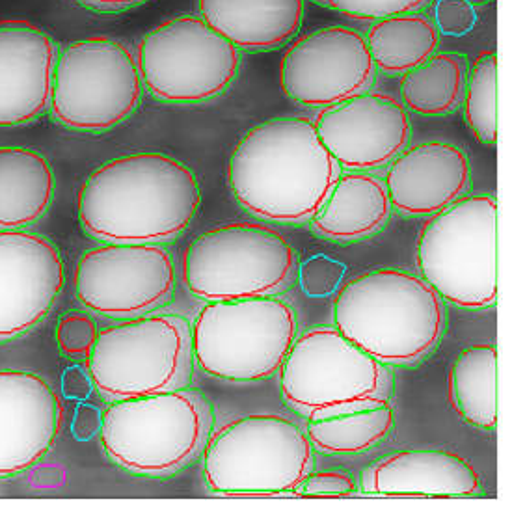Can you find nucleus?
I'll return each instance as SVG.
<instances>
[{
    "mask_svg": "<svg viewBox=\"0 0 512 512\" xmlns=\"http://www.w3.org/2000/svg\"><path fill=\"white\" fill-rule=\"evenodd\" d=\"M101 425H103V412L97 406L81 403L75 410L71 432L75 440L86 442V440H92L95 434H99Z\"/></svg>",
    "mask_w": 512,
    "mask_h": 512,
    "instance_id": "obj_34",
    "label": "nucleus"
},
{
    "mask_svg": "<svg viewBox=\"0 0 512 512\" xmlns=\"http://www.w3.org/2000/svg\"><path fill=\"white\" fill-rule=\"evenodd\" d=\"M470 161L455 144L432 140L406 146L388 164L384 185L391 207L408 216H431L470 190Z\"/></svg>",
    "mask_w": 512,
    "mask_h": 512,
    "instance_id": "obj_19",
    "label": "nucleus"
},
{
    "mask_svg": "<svg viewBox=\"0 0 512 512\" xmlns=\"http://www.w3.org/2000/svg\"><path fill=\"white\" fill-rule=\"evenodd\" d=\"M79 2L99 12H122V10L135 8L146 0H79Z\"/></svg>",
    "mask_w": 512,
    "mask_h": 512,
    "instance_id": "obj_35",
    "label": "nucleus"
},
{
    "mask_svg": "<svg viewBox=\"0 0 512 512\" xmlns=\"http://www.w3.org/2000/svg\"><path fill=\"white\" fill-rule=\"evenodd\" d=\"M192 324L181 315H142L99 332L86 369L107 403L189 388Z\"/></svg>",
    "mask_w": 512,
    "mask_h": 512,
    "instance_id": "obj_8",
    "label": "nucleus"
},
{
    "mask_svg": "<svg viewBox=\"0 0 512 512\" xmlns=\"http://www.w3.org/2000/svg\"><path fill=\"white\" fill-rule=\"evenodd\" d=\"M313 125L324 148L349 172L388 166L408 146L412 133L405 105L371 90L321 108Z\"/></svg>",
    "mask_w": 512,
    "mask_h": 512,
    "instance_id": "obj_15",
    "label": "nucleus"
},
{
    "mask_svg": "<svg viewBox=\"0 0 512 512\" xmlns=\"http://www.w3.org/2000/svg\"><path fill=\"white\" fill-rule=\"evenodd\" d=\"M54 172L36 149L0 148V231L25 230L51 207Z\"/></svg>",
    "mask_w": 512,
    "mask_h": 512,
    "instance_id": "obj_23",
    "label": "nucleus"
},
{
    "mask_svg": "<svg viewBox=\"0 0 512 512\" xmlns=\"http://www.w3.org/2000/svg\"><path fill=\"white\" fill-rule=\"evenodd\" d=\"M358 490L352 475L349 472H311L302 485L298 486V496L310 498H336V496H352Z\"/></svg>",
    "mask_w": 512,
    "mask_h": 512,
    "instance_id": "obj_32",
    "label": "nucleus"
},
{
    "mask_svg": "<svg viewBox=\"0 0 512 512\" xmlns=\"http://www.w3.org/2000/svg\"><path fill=\"white\" fill-rule=\"evenodd\" d=\"M235 200L276 224L310 222L341 174L310 118H274L239 140L228 162Z\"/></svg>",
    "mask_w": 512,
    "mask_h": 512,
    "instance_id": "obj_2",
    "label": "nucleus"
},
{
    "mask_svg": "<svg viewBox=\"0 0 512 512\" xmlns=\"http://www.w3.org/2000/svg\"><path fill=\"white\" fill-rule=\"evenodd\" d=\"M213 432V406L198 390L110 403L99 431L108 459L127 472L170 477L198 459Z\"/></svg>",
    "mask_w": 512,
    "mask_h": 512,
    "instance_id": "obj_4",
    "label": "nucleus"
},
{
    "mask_svg": "<svg viewBox=\"0 0 512 512\" xmlns=\"http://www.w3.org/2000/svg\"><path fill=\"white\" fill-rule=\"evenodd\" d=\"M297 274L295 248L267 224L218 226L194 239L183 254V282L207 302L276 297Z\"/></svg>",
    "mask_w": 512,
    "mask_h": 512,
    "instance_id": "obj_10",
    "label": "nucleus"
},
{
    "mask_svg": "<svg viewBox=\"0 0 512 512\" xmlns=\"http://www.w3.org/2000/svg\"><path fill=\"white\" fill-rule=\"evenodd\" d=\"M64 406L45 378L0 371V479L36 466L54 445Z\"/></svg>",
    "mask_w": 512,
    "mask_h": 512,
    "instance_id": "obj_17",
    "label": "nucleus"
},
{
    "mask_svg": "<svg viewBox=\"0 0 512 512\" xmlns=\"http://www.w3.org/2000/svg\"><path fill=\"white\" fill-rule=\"evenodd\" d=\"M54 336H56V343H58L60 351L64 352L66 356L88 360L94 351L99 332H97V326L90 315L71 311L58 321Z\"/></svg>",
    "mask_w": 512,
    "mask_h": 512,
    "instance_id": "obj_30",
    "label": "nucleus"
},
{
    "mask_svg": "<svg viewBox=\"0 0 512 512\" xmlns=\"http://www.w3.org/2000/svg\"><path fill=\"white\" fill-rule=\"evenodd\" d=\"M464 116L473 135L488 146L498 142V54L481 51L472 60L464 88Z\"/></svg>",
    "mask_w": 512,
    "mask_h": 512,
    "instance_id": "obj_28",
    "label": "nucleus"
},
{
    "mask_svg": "<svg viewBox=\"0 0 512 512\" xmlns=\"http://www.w3.org/2000/svg\"><path fill=\"white\" fill-rule=\"evenodd\" d=\"M365 496L473 498L481 479L472 464L444 449H408L375 460L360 477Z\"/></svg>",
    "mask_w": 512,
    "mask_h": 512,
    "instance_id": "obj_20",
    "label": "nucleus"
},
{
    "mask_svg": "<svg viewBox=\"0 0 512 512\" xmlns=\"http://www.w3.org/2000/svg\"><path fill=\"white\" fill-rule=\"evenodd\" d=\"M391 202L384 179L369 172H341L311 228L336 243L362 241L382 230L391 216Z\"/></svg>",
    "mask_w": 512,
    "mask_h": 512,
    "instance_id": "obj_22",
    "label": "nucleus"
},
{
    "mask_svg": "<svg viewBox=\"0 0 512 512\" xmlns=\"http://www.w3.org/2000/svg\"><path fill=\"white\" fill-rule=\"evenodd\" d=\"M200 205L202 190L189 166L149 151L105 162L77 194L82 230L101 243H172Z\"/></svg>",
    "mask_w": 512,
    "mask_h": 512,
    "instance_id": "obj_1",
    "label": "nucleus"
},
{
    "mask_svg": "<svg viewBox=\"0 0 512 512\" xmlns=\"http://www.w3.org/2000/svg\"><path fill=\"white\" fill-rule=\"evenodd\" d=\"M56 41L23 19L0 21V127L36 120L51 103Z\"/></svg>",
    "mask_w": 512,
    "mask_h": 512,
    "instance_id": "obj_18",
    "label": "nucleus"
},
{
    "mask_svg": "<svg viewBox=\"0 0 512 512\" xmlns=\"http://www.w3.org/2000/svg\"><path fill=\"white\" fill-rule=\"evenodd\" d=\"M75 291L86 310L108 319H135L174 297L176 267L162 244L107 243L75 267Z\"/></svg>",
    "mask_w": 512,
    "mask_h": 512,
    "instance_id": "obj_13",
    "label": "nucleus"
},
{
    "mask_svg": "<svg viewBox=\"0 0 512 512\" xmlns=\"http://www.w3.org/2000/svg\"><path fill=\"white\" fill-rule=\"evenodd\" d=\"M498 200L462 196L427 218L418 235L421 278L462 310L498 302Z\"/></svg>",
    "mask_w": 512,
    "mask_h": 512,
    "instance_id": "obj_5",
    "label": "nucleus"
},
{
    "mask_svg": "<svg viewBox=\"0 0 512 512\" xmlns=\"http://www.w3.org/2000/svg\"><path fill=\"white\" fill-rule=\"evenodd\" d=\"M144 92L133 49L120 40L94 36L58 53L51 112L75 131L103 133L135 112Z\"/></svg>",
    "mask_w": 512,
    "mask_h": 512,
    "instance_id": "obj_11",
    "label": "nucleus"
},
{
    "mask_svg": "<svg viewBox=\"0 0 512 512\" xmlns=\"http://www.w3.org/2000/svg\"><path fill=\"white\" fill-rule=\"evenodd\" d=\"M470 2H472V4H475V2H483V0H470Z\"/></svg>",
    "mask_w": 512,
    "mask_h": 512,
    "instance_id": "obj_36",
    "label": "nucleus"
},
{
    "mask_svg": "<svg viewBox=\"0 0 512 512\" xmlns=\"http://www.w3.org/2000/svg\"><path fill=\"white\" fill-rule=\"evenodd\" d=\"M395 425L388 405L371 406L328 418L308 419L306 436L313 451L323 455H356L380 444Z\"/></svg>",
    "mask_w": 512,
    "mask_h": 512,
    "instance_id": "obj_27",
    "label": "nucleus"
},
{
    "mask_svg": "<svg viewBox=\"0 0 512 512\" xmlns=\"http://www.w3.org/2000/svg\"><path fill=\"white\" fill-rule=\"evenodd\" d=\"M297 336V313L282 298L216 300L192 324V352L211 377L257 382L280 371Z\"/></svg>",
    "mask_w": 512,
    "mask_h": 512,
    "instance_id": "obj_9",
    "label": "nucleus"
},
{
    "mask_svg": "<svg viewBox=\"0 0 512 512\" xmlns=\"http://www.w3.org/2000/svg\"><path fill=\"white\" fill-rule=\"evenodd\" d=\"M444 302L421 276L401 269L367 270L334 298V326L380 364L414 365L444 332Z\"/></svg>",
    "mask_w": 512,
    "mask_h": 512,
    "instance_id": "obj_3",
    "label": "nucleus"
},
{
    "mask_svg": "<svg viewBox=\"0 0 512 512\" xmlns=\"http://www.w3.org/2000/svg\"><path fill=\"white\" fill-rule=\"evenodd\" d=\"M319 6L347 15L356 21H380L391 15L410 14L425 8L431 0H315Z\"/></svg>",
    "mask_w": 512,
    "mask_h": 512,
    "instance_id": "obj_29",
    "label": "nucleus"
},
{
    "mask_svg": "<svg viewBox=\"0 0 512 512\" xmlns=\"http://www.w3.org/2000/svg\"><path fill=\"white\" fill-rule=\"evenodd\" d=\"M449 397L455 412L475 429L498 427V349L475 345L460 352L449 371Z\"/></svg>",
    "mask_w": 512,
    "mask_h": 512,
    "instance_id": "obj_24",
    "label": "nucleus"
},
{
    "mask_svg": "<svg viewBox=\"0 0 512 512\" xmlns=\"http://www.w3.org/2000/svg\"><path fill=\"white\" fill-rule=\"evenodd\" d=\"M144 88L166 103H202L226 92L241 51L200 15H177L149 30L136 47Z\"/></svg>",
    "mask_w": 512,
    "mask_h": 512,
    "instance_id": "obj_12",
    "label": "nucleus"
},
{
    "mask_svg": "<svg viewBox=\"0 0 512 512\" xmlns=\"http://www.w3.org/2000/svg\"><path fill=\"white\" fill-rule=\"evenodd\" d=\"M94 390V382H92L86 367L71 365L64 371V375H62V393L71 401L82 403L92 395Z\"/></svg>",
    "mask_w": 512,
    "mask_h": 512,
    "instance_id": "obj_33",
    "label": "nucleus"
},
{
    "mask_svg": "<svg viewBox=\"0 0 512 512\" xmlns=\"http://www.w3.org/2000/svg\"><path fill=\"white\" fill-rule=\"evenodd\" d=\"M64 289V261L47 237L0 231V343L40 324Z\"/></svg>",
    "mask_w": 512,
    "mask_h": 512,
    "instance_id": "obj_16",
    "label": "nucleus"
},
{
    "mask_svg": "<svg viewBox=\"0 0 512 512\" xmlns=\"http://www.w3.org/2000/svg\"><path fill=\"white\" fill-rule=\"evenodd\" d=\"M282 399L298 416L321 419L388 405L395 378L336 326L319 324L295 339L280 367Z\"/></svg>",
    "mask_w": 512,
    "mask_h": 512,
    "instance_id": "obj_6",
    "label": "nucleus"
},
{
    "mask_svg": "<svg viewBox=\"0 0 512 512\" xmlns=\"http://www.w3.org/2000/svg\"><path fill=\"white\" fill-rule=\"evenodd\" d=\"M198 10L239 51H272L295 38L306 0H198Z\"/></svg>",
    "mask_w": 512,
    "mask_h": 512,
    "instance_id": "obj_21",
    "label": "nucleus"
},
{
    "mask_svg": "<svg viewBox=\"0 0 512 512\" xmlns=\"http://www.w3.org/2000/svg\"><path fill=\"white\" fill-rule=\"evenodd\" d=\"M375 75L364 34L341 25L291 41L280 62L283 94L306 107H328L364 94Z\"/></svg>",
    "mask_w": 512,
    "mask_h": 512,
    "instance_id": "obj_14",
    "label": "nucleus"
},
{
    "mask_svg": "<svg viewBox=\"0 0 512 512\" xmlns=\"http://www.w3.org/2000/svg\"><path fill=\"white\" fill-rule=\"evenodd\" d=\"M202 455L209 490L230 498L297 494L315 464L306 432L276 414L231 421L209 438Z\"/></svg>",
    "mask_w": 512,
    "mask_h": 512,
    "instance_id": "obj_7",
    "label": "nucleus"
},
{
    "mask_svg": "<svg viewBox=\"0 0 512 512\" xmlns=\"http://www.w3.org/2000/svg\"><path fill=\"white\" fill-rule=\"evenodd\" d=\"M466 77L468 66L462 54H431L425 62L401 75V103L421 116L447 114L459 105Z\"/></svg>",
    "mask_w": 512,
    "mask_h": 512,
    "instance_id": "obj_26",
    "label": "nucleus"
},
{
    "mask_svg": "<svg viewBox=\"0 0 512 512\" xmlns=\"http://www.w3.org/2000/svg\"><path fill=\"white\" fill-rule=\"evenodd\" d=\"M365 41L378 71L403 75L436 53L440 32L427 15L410 12L375 21Z\"/></svg>",
    "mask_w": 512,
    "mask_h": 512,
    "instance_id": "obj_25",
    "label": "nucleus"
},
{
    "mask_svg": "<svg viewBox=\"0 0 512 512\" xmlns=\"http://www.w3.org/2000/svg\"><path fill=\"white\" fill-rule=\"evenodd\" d=\"M431 21L440 34L460 38L472 32L477 10L470 0H436Z\"/></svg>",
    "mask_w": 512,
    "mask_h": 512,
    "instance_id": "obj_31",
    "label": "nucleus"
}]
</instances>
